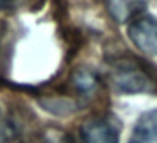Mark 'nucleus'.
Segmentation results:
<instances>
[{
    "label": "nucleus",
    "mask_w": 157,
    "mask_h": 143,
    "mask_svg": "<svg viewBox=\"0 0 157 143\" xmlns=\"http://www.w3.org/2000/svg\"><path fill=\"white\" fill-rule=\"evenodd\" d=\"M113 68L115 72L112 76V82L118 93L139 94V93H154L157 89L155 79L150 71L130 54L113 61Z\"/></svg>",
    "instance_id": "1"
},
{
    "label": "nucleus",
    "mask_w": 157,
    "mask_h": 143,
    "mask_svg": "<svg viewBox=\"0 0 157 143\" xmlns=\"http://www.w3.org/2000/svg\"><path fill=\"white\" fill-rule=\"evenodd\" d=\"M132 44L144 54H157V19L139 15L127 27Z\"/></svg>",
    "instance_id": "2"
},
{
    "label": "nucleus",
    "mask_w": 157,
    "mask_h": 143,
    "mask_svg": "<svg viewBox=\"0 0 157 143\" xmlns=\"http://www.w3.org/2000/svg\"><path fill=\"white\" fill-rule=\"evenodd\" d=\"M81 136L85 143H118L120 123L112 116L90 118L81 125Z\"/></svg>",
    "instance_id": "3"
},
{
    "label": "nucleus",
    "mask_w": 157,
    "mask_h": 143,
    "mask_svg": "<svg viewBox=\"0 0 157 143\" xmlns=\"http://www.w3.org/2000/svg\"><path fill=\"white\" fill-rule=\"evenodd\" d=\"M68 86L75 93V99L81 101V99L95 98L98 94L100 88H101V79L91 68L79 66L71 72L68 79Z\"/></svg>",
    "instance_id": "4"
},
{
    "label": "nucleus",
    "mask_w": 157,
    "mask_h": 143,
    "mask_svg": "<svg viewBox=\"0 0 157 143\" xmlns=\"http://www.w3.org/2000/svg\"><path fill=\"white\" fill-rule=\"evenodd\" d=\"M128 143H157V109H150L139 116Z\"/></svg>",
    "instance_id": "5"
},
{
    "label": "nucleus",
    "mask_w": 157,
    "mask_h": 143,
    "mask_svg": "<svg viewBox=\"0 0 157 143\" xmlns=\"http://www.w3.org/2000/svg\"><path fill=\"white\" fill-rule=\"evenodd\" d=\"M106 9L117 22H127L128 19L133 20L139 15H142L145 4H140V2H110V4H106Z\"/></svg>",
    "instance_id": "6"
},
{
    "label": "nucleus",
    "mask_w": 157,
    "mask_h": 143,
    "mask_svg": "<svg viewBox=\"0 0 157 143\" xmlns=\"http://www.w3.org/2000/svg\"><path fill=\"white\" fill-rule=\"evenodd\" d=\"M41 143H78L71 133L59 126H48L41 133Z\"/></svg>",
    "instance_id": "7"
},
{
    "label": "nucleus",
    "mask_w": 157,
    "mask_h": 143,
    "mask_svg": "<svg viewBox=\"0 0 157 143\" xmlns=\"http://www.w3.org/2000/svg\"><path fill=\"white\" fill-rule=\"evenodd\" d=\"M12 136H14L12 125H10V121L4 116L2 109H0V143H7Z\"/></svg>",
    "instance_id": "8"
},
{
    "label": "nucleus",
    "mask_w": 157,
    "mask_h": 143,
    "mask_svg": "<svg viewBox=\"0 0 157 143\" xmlns=\"http://www.w3.org/2000/svg\"><path fill=\"white\" fill-rule=\"evenodd\" d=\"M5 34H7V24L0 20V56H2V44H4Z\"/></svg>",
    "instance_id": "9"
}]
</instances>
